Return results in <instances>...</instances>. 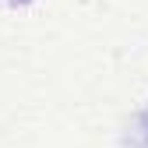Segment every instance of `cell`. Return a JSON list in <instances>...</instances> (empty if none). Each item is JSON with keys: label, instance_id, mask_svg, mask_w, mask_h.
Instances as JSON below:
<instances>
[{"label": "cell", "instance_id": "cell-1", "mask_svg": "<svg viewBox=\"0 0 148 148\" xmlns=\"http://www.w3.org/2000/svg\"><path fill=\"white\" fill-rule=\"evenodd\" d=\"M7 4H32V0H7Z\"/></svg>", "mask_w": 148, "mask_h": 148}]
</instances>
